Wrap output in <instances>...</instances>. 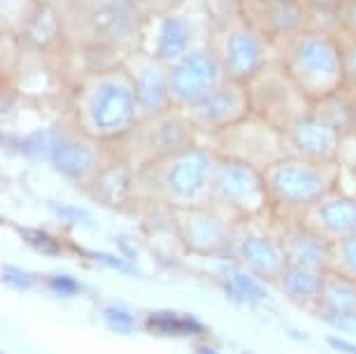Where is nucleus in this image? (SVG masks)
I'll return each mask as SVG.
<instances>
[{"mask_svg":"<svg viewBox=\"0 0 356 354\" xmlns=\"http://www.w3.org/2000/svg\"><path fill=\"white\" fill-rule=\"evenodd\" d=\"M214 163L217 152L198 140L184 150L133 168L129 198L165 205L168 210L207 205Z\"/></svg>","mask_w":356,"mask_h":354,"instance_id":"nucleus-1","label":"nucleus"},{"mask_svg":"<svg viewBox=\"0 0 356 354\" xmlns=\"http://www.w3.org/2000/svg\"><path fill=\"white\" fill-rule=\"evenodd\" d=\"M140 122L138 98L122 61L91 70L72 98V126L89 138L117 143Z\"/></svg>","mask_w":356,"mask_h":354,"instance_id":"nucleus-2","label":"nucleus"},{"mask_svg":"<svg viewBox=\"0 0 356 354\" xmlns=\"http://www.w3.org/2000/svg\"><path fill=\"white\" fill-rule=\"evenodd\" d=\"M277 61L312 105L345 89L340 35L331 29L312 26L296 33L277 45Z\"/></svg>","mask_w":356,"mask_h":354,"instance_id":"nucleus-3","label":"nucleus"},{"mask_svg":"<svg viewBox=\"0 0 356 354\" xmlns=\"http://www.w3.org/2000/svg\"><path fill=\"white\" fill-rule=\"evenodd\" d=\"M264 179L270 196L273 215L280 222H296L300 212L317 203L328 191L342 186V168L338 161H307L298 156H282L268 166Z\"/></svg>","mask_w":356,"mask_h":354,"instance_id":"nucleus-4","label":"nucleus"},{"mask_svg":"<svg viewBox=\"0 0 356 354\" xmlns=\"http://www.w3.org/2000/svg\"><path fill=\"white\" fill-rule=\"evenodd\" d=\"M212 29L214 17L207 0H182L168 10L147 15L138 49L172 63L198 47L210 45Z\"/></svg>","mask_w":356,"mask_h":354,"instance_id":"nucleus-5","label":"nucleus"},{"mask_svg":"<svg viewBox=\"0 0 356 354\" xmlns=\"http://www.w3.org/2000/svg\"><path fill=\"white\" fill-rule=\"evenodd\" d=\"M210 47L217 54L226 79L238 84H250L268 63L277 58V49L257 29H252L243 17L214 22Z\"/></svg>","mask_w":356,"mask_h":354,"instance_id":"nucleus-6","label":"nucleus"},{"mask_svg":"<svg viewBox=\"0 0 356 354\" xmlns=\"http://www.w3.org/2000/svg\"><path fill=\"white\" fill-rule=\"evenodd\" d=\"M149 15L145 0H131V3L110 5V8L77 12L70 10V22H63V29H72V38L82 45L91 47H110L119 49L122 56L126 51L140 47V33H143L145 19Z\"/></svg>","mask_w":356,"mask_h":354,"instance_id":"nucleus-7","label":"nucleus"},{"mask_svg":"<svg viewBox=\"0 0 356 354\" xmlns=\"http://www.w3.org/2000/svg\"><path fill=\"white\" fill-rule=\"evenodd\" d=\"M198 140V131L182 110H168L163 115L140 119L129 136L112 143V150L114 156L133 170L159 156L184 150Z\"/></svg>","mask_w":356,"mask_h":354,"instance_id":"nucleus-8","label":"nucleus"},{"mask_svg":"<svg viewBox=\"0 0 356 354\" xmlns=\"http://www.w3.org/2000/svg\"><path fill=\"white\" fill-rule=\"evenodd\" d=\"M210 205L224 210L238 222L270 215L273 205L270 196H268L264 170L240 161V159L217 154L210 184Z\"/></svg>","mask_w":356,"mask_h":354,"instance_id":"nucleus-9","label":"nucleus"},{"mask_svg":"<svg viewBox=\"0 0 356 354\" xmlns=\"http://www.w3.org/2000/svg\"><path fill=\"white\" fill-rule=\"evenodd\" d=\"M228 259L261 282H277L289 266L284 245H282L280 219L273 212L257 219H240L233 231Z\"/></svg>","mask_w":356,"mask_h":354,"instance_id":"nucleus-10","label":"nucleus"},{"mask_svg":"<svg viewBox=\"0 0 356 354\" xmlns=\"http://www.w3.org/2000/svg\"><path fill=\"white\" fill-rule=\"evenodd\" d=\"M40 156L47 159L63 177L79 184H93L112 161H117L110 143L89 138L75 126L70 131L44 133V140H35Z\"/></svg>","mask_w":356,"mask_h":354,"instance_id":"nucleus-11","label":"nucleus"},{"mask_svg":"<svg viewBox=\"0 0 356 354\" xmlns=\"http://www.w3.org/2000/svg\"><path fill=\"white\" fill-rule=\"evenodd\" d=\"M247 93H250L252 115L264 119L266 124L275 126L277 131H286L291 124L312 112V103L296 86L277 58L268 63L247 84Z\"/></svg>","mask_w":356,"mask_h":354,"instance_id":"nucleus-12","label":"nucleus"},{"mask_svg":"<svg viewBox=\"0 0 356 354\" xmlns=\"http://www.w3.org/2000/svg\"><path fill=\"white\" fill-rule=\"evenodd\" d=\"M212 143H207L219 156L240 159L245 163L257 166L259 170H266L268 166L286 156L284 138L282 131L266 124L257 115L245 117L243 122L228 126V129L214 133Z\"/></svg>","mask_w":356,"mask_h":354,"instance_id":"nucleus-13","label":"nucleus"},{"mask_svg":"<svg viewBox=\"0 0 356 354\" xmlns=\"http://www.w3.org/2000/svg\"><path fill=\"white\" fill-rule=\"evenodd\" d=\"M172 226L182 240L184 250L200 257H228L231 255L233 231L238 219L226 215L214 205L170 210Z\"/></svg>","mask_w":356,"mask_h":354,"instance_id":"nucleus-14","label":"nucleus"},{"mask_svg":"<svg viewBox=\"0 0 356 354\" xmlns=\"http://www.w3.org/2000/svg\"><path fill=\"white\" fill-rule=\"evenodd\" d=\"M224 72L210 45L198 47L177 61L168 63V86L175 110H189L224 82Z\"/></svg>","mask_w":356,"mask_h":354,"instance_id":"nucleus-15","label":"nucleus"},{"mask_svg":"<svg viewBox=\"0 0 356 354\" xmlns=\"http://www.w3.org/2000/svg\"><path fill=\"white\" fill-rule=\"evenodd\" d=\"M240 17L277 49L296 33L317 26V17L303 0H240Z\"/></svg>","mask_w":356,"mask_h":354,"instance_id":"nucleus-16","label":"nucleus"},{"mask_svg":"<svg viewBox=\"0 0 356 354\" xmlns=\"http://www.w3.org/2000/svg\"><path fill=\"white\" fill-rule=\"evenodd\" d=\"M184 115L193 124V129L198 131L200 138H210L214 133L224 131L252 115L250 93H247L245 84L224 79L203 100H198L196 105L184 110Z\"/></svg>","mask_w":356,"mask_h":354,"instance_id":"nucleus-17","label":"nucleus"},{"mask_svg":"<svg viewBox=\"0 0 356 354\" xmlns=\"http://www.w3.org/2000/svg\"><path fill=\"white\" fill-rule=\"evenodd\" d=\"M119 61L129 72L133 89H136L140 119H149L175 110L170 86H168V63L159 61L156 56L147 54L143 49L126 51L124 56H119Z\"/></svg>","mask_w":356,"mask_h":354,"instance_id":"nucleus-18","label":"nucleus"},{"mask_svg":"<svg viewBox=\"0 0 356 354\" xmlns=\"http://www.w3.org/2000/svg\"><path fill=\"white\" fill-rule=\"evenodd\" d=\"M296 222L328 243L349 238L352 233H356V193L338 186L300 212Z\"/></svg>","mask_w":356,"mask_h":354,"instance_id":"nucleus-19","label":"nucleus"},{"mask_svg":"<svg viewBox=\"0 0 356 354\" xmlns=\"http://www.w3.org/2000/svg\"><path fill=\"white\" fill-rule=\"evenodd\" d=\"M282 138H284L286 156L307 159V161H338L342 131L324 122L314 112L282 131Z\"/></svg>","mask_w":356,"mask_h":354,"instance_id":"nucleus-20","label":"nucleus"},{"mask_svg":"<svg viewBox=\"0 0 356 354\" xmlns=\"http://www.w3.org/2000/svg\"><path fill=\"white\" fill-rule=\"evenodd\" d=\"M282 224V245H284L286 264L300 266V268H310L326 273L328 259H331V243L324 240L310 229L300 226L298 222H280Z\"/></svg>","mask_w":356,"mask_h":354,"instance_id":"nucleus-21","label":"nucleus"},{"mask_svg":"<svg viewBox=\"0 0 356 354\" xmlns=\"http://www.w3.org/2000/svg\"><path fill=\"white\" fill-rule=\"evenodd\" d=\"M319 317L326 322L340 317H356V282L340 273L326 271L324 280H321L319 303H317Z\"/></svg>","mask_w":356,"mask_h":354,"instance_id":"nucleus-22","label":"nucleus"},{"mask_svg":"<svg viewBox=\"0 0 356 354\" xmlns=\"http://www.w3.org/2000/svg\"><path fill=\"white\" fill-rule=\"evenodd\" d=\"M321 280H324V273L289 264L284 273L280 275V280L275 282V287H277L291 303L298 305V308L314 312L317 310V303H319Z\"/></svg>","mask_w":356,"mask_h":354,"instance_id":"nucleus-23","label":"nucleus"},{"mask_svg":"<svg viewBox=\"0 0 356 354\" xmlns=\"http://www.w3.org/2000/svg\"><path fill=\"white\" fill-rule=\"evenodd\" d=\"M3 33L5 35H17L19 31L31 29L38 15L35 0H3Z\"/></svg>","mask_w":356,"mask_h":354,"instance_id":"nucleus-24","label":"nucleus"},{"mask_svg":"<svg viewBox=\"0 0 356 354\" xmlns=\"http://www.w3.org/2000/svg\"><path fill=\"white\" fill-rule=\"evenodd\" d=\"M328 271L340 273V275L356 282V233H352L349 238L338 240V243H331Z\"/></svg>","mask_w":356,"mask_h":354,"instance_id":"nucleus-25","label":"nucleus"},{"mask_svg":"<svg viewBox=\"0 0 356 354\" xmlns=\"http://www.w3.org/2000/svg\"><path fill=\"white\" fill-rule=\"evenodd\" d=\"M338 163L342 172H349L356 177V129L345 131L340 138V150H338Z\"/></svg>","mask_w":356,"mask_h":354,"instance_id":"nucleus-26","label":"nucleus"},{"mask_svg":"<svg viewBox=\"0 0 356 354\" xmlns=\"http://www.w3.org/2000/svg\"><path fill=\"white\" fill-rule=\"evenodd\" d=\"M338 33L356 40V0H342L338 12Z\"/></svg>","mask_w":356,"mask_h":354,"instance_id":"nucleus-27","label":"nucleus"},{"mask_svg":"<svg viewBox=\"0 0 356 354\" xmlns=\"http://www.w3.org/2000/svg\"><path fill=\"white\" fill-rule=\"evenodd\" d=\"M61 3L65 5V10L89 12V10L110 8V5H119V3H131V0H61Z\"/></svg>","mask_w":356,"mask_h":354,"instance_id":"nucleus-28","label":"nucleus"},{"mask_svg":"<svg viewBox=\"0 0 356 354\" xmlns=\"http://www.w3.org/2000/svg\"><path fill=\"white\" fill-rule=\"evenodd\" d=\"M303 3L314 12V17L324 15V17H333L338 22V12L342 8V0H303Z\"/></svg>","mask_w":356,"mask_h":354,"instance_id":"nucleus-29","label":"nucleus"},{"mask_svg":"<svg viewBox=\"0 0 356 354\" xmlns=\"http://www.w3.org/2000/svg\"><path fill=\"white\" fill-rule=\"evenodd\" d=\"M105 317L110 319L114 326H122V329H131L133 326V317L124 310H107Z\"/></svg>","mask_w":356,"mask_h":354,"instance_id":"nucleus-30","label":"nucleus"},{"mask_svg":"<svg viewBox=\"0 0 356 354\" xmlns=\"http://www.w3.org/2000/svg\"><path fill=\"white\" fill-rule=\"evenodd\" d=\"M177 3H182V0H145V5H147V10H149V12L168 10V8H172V5H177Z\"/></svg>","mask_w":356,"mask_h":354,"instance_id":"nucleus-31","label":"nucleus"},{"mask_svg":"<svg viewBox=\"0 0 356 354\" xmlns=\"http://www.w3.org/2000/svg\"><path fill=\"white\" fill-rule=\"evenodd\" d=\"M354 182H356V177H354ZM354 193H356V189H354Z\"/></svg>","mask_w":356,"mask_h":354,"instance_id":"nucleus-32","label":"nucleus"}]
</instances>
